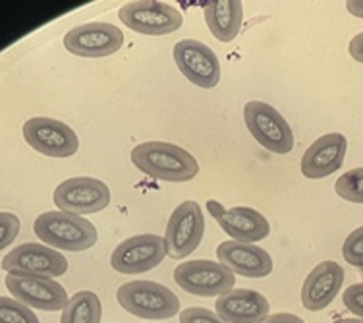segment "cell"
<instances>
[{
    "mask_svg": "<svg viewBox=\"0 0 363 323\" xmlns=\"http://www.w3.org/2000/svg\"><path fill=\"white\" fill-rule=\"evenodd\" d=\"M130 159L143 175L164 182H188L199 173L196 157L168 141H145L132 149Z\"/></svg>",
    "mask_w": 363,
    "mask_h": 323,
    "instance_id": "obj_1",
    "label": "cell"
},
{
    "mask_svg": "<svg viewBox=\"0 0 363 323\" xmlns=\"http://www.w3.org/2000/svg\"><path fill=\"white\" fill-rule=\"evenodd\" d=\"M33 231L45 244L66 252H84L95 246L97 229L82 215L66 211H47L35 219Z\"/></svg>",
    "mask_w": 363,
    "mask_h": 323,
    "instance_id": "obj_2",
    "label": "cell"
},
{
    "mask_svg": "<svg viewBox=\"0 0 363 323\" xmlns=\"http://www.w3.org/2000/svg\"><path fill=\"white\" fill-rule=\"evenodd\" d=\"M122 308L143 319H168L180 312L178 296L161 283L130 281L116 290Z\"/></svg>",
    "mask_w": 363,
    "mask_h": 323,
    "instance_id": "obj_3",
    "label": "cell"
},
{
    "mask_svg": "<svg viewBox=\"0 0 363 323\" xmlns=\"http://www.w3.org/2000/svg\"><path fill=\"white\" fill-rule=\"evenodd\" d=\"M245 126L261 148L277 155H286L294 148V133L282 114L263 101H250L244 106Z\"/></svg>",
    "mask_w": 363,
    "mask_h": 323,
    "instance_id": "obj_4",
    "label": "cell"
},
{
    "mask_svg": "<svg viewBox=\"0 0 363 323\" xmlns=\"http://www.w3.org/2000/svg\"><path fill=\"white\" fill-rule=\"evenodd\" d=\"M174 281L189 295L209 298L232 290L236 283V275L220 261L194 260L176 267Z\"/></svg>",
    "mask_w": 363,
    "mask_h": 323,
    "instance_id": "obj_5",
    "label": "cell"
},
{
    "mask_svg": "<svg viewBox=\"0 0 363 323\" xmlns=\"http://www.w3.org/2000/svg\"><path fill=\"white\" fill-rule=\"evenodd\" d=\"M118 18L132 31L151 37L168 35L176 29H180L184 23L178 8L167 2H155V0L126 2L118 10Z\"/></svg>",
    "mask_w": 363,
    "mask_h": 323,
    "instance_id": "obj_6",
    "label": "cell"
},
{
    "mask_svg": "<svg viewBox=\"0 0 363 323\" xmlns=\"http://www.w3.org/2000/svg\"><path fill=\"white\" fill-rule=\"evenodd\" d=\"M2 269L18 277H47L55 279L68 271V260L55 248L28 242L14 248L2 258Z\"/></svg>",
    "mask_w": 363,
    "mask_h": 323,
    "instance_id": "obj_7",
    "label": "cell"
},
{
    "mask_svg": "<svg viewBox=\"0 0 363 323\" xmlns=\"http://www.w3.org/2000/svg\"><path fill=\"white\" fill-rule=\"evenodd\" d=\"M52 202L60 211L74 215L99 213L111 204V190L103 180L91 176H74L56 186Z\"/></svg>",
    "mask_w": 363,
    "mask_h": 323,
    "instance_id": "obj_8",
    "label": "cell"
},
{
    "mask_svg": "<svg viewBox=\"0 0 363 323\" xmlns=\"http://www.w3.org/2000/svg\"><path fill=\"white\" fill-rule=\"evenodd\" d=\"M23 138L31 148L47 157L66 159L76 153L79 148L76 132L68 124L49 116H35L29 119L23 128Z\"/></svg>",
    "mask_w": 363,
    "mask_h": 323,
    "instance_id": "obj_9",
    "label": "cell"
},
{
    "mask_svg": "<svg viewBox=\"0 0 363 323\" xmlns=\"http://www.w3.org/2000/svg\"><path fill=\"white\" fill-rule=\"evenodd\" d=\"M167 256V242L159 234H138L120 242L111 256L114 271L124 275L145 273L159 265Z\"/></svg>",
    "mask_w": 363,
    "mask_h": 323,
    "instance_id": "obj_10",
    "label": "cell"
},
{
    "mask_svg": "<svg viewBox=\"0 0 363 323\" xmlns=\"http://www.w3.org/2000/svg\"><path fill=\"white\" fill-rule=\"evenodd\" d=\"M205 234V219L201 207L196 202H184L172 211L168 219L167 234V253L174 260H182L191 252H196L199 242Z\"/></svg>",
    "mask_w": 363,
    "mask_h": 323,
    "instance_id": "obj_11",
    "label": "cell"
},
{
    "mask_svg": "<svg viewBox=\"0 0 363 323\" xmlns=\"http://www.w3.org/2000/svg\"><path fill=\"white\" fill-rule=\"evenodd\" d=\"M124 45V33L106 21H89L70 29L64 35V47L72 55L84 58L111 57Z\"/></svg>",
    "mask_w": 363,
    "mask_h": 323,
    "instance_id": "obj_12",
    "label": "cell"
},
{
    "mask_svg": "<svg viewBox=\"0 0 363 323\" xmlns=\"http://www.w3.org/2000/svg\"><path fill=\"white\" fill-rule=\"evenodd\" d=\"M172 55L178 70L197 87L213 89L220 82V62L209 45L196 39H184L176 43Z\"/></svg>",
    "mask_w": 363,
    "mask_h": 323,
    "instance_id": "obj_13",
    "label": "cell"
},
{
    "mask_svg": "<svg viewBox=\"0 0 363 323\" xmlns=\"http://www.w3.org/2000/svg\"><path fill=\"white\" fill-rule=\"evenodd\" d=\"M4 285L16 300H20L29 308L43 310V312H58V310L66 308L70 302L66 288L55 279H47V277L6 275Z\"/></svg>",
    "mask_w": 363,
    "mask_h": 323,
    "instance_id": "obj_14",
    "label": "cell"
},
{
    "mask_svg": "<svg viewBox=\"0 0 363 323\" xmlns=\"http://www.w3.org/2000/svg\"><path fill=\"white\" fill-rule=\"evenodd\" d=\"M348 151V140L344 133H325L311 143L301 157V175L309 180H319L335 175L342 167Z\"/></svg>",
    "mask_w": 363,
    "mask_h": 323,
    "instance_id": "obj_15",
    "label": "cell"
},
{
    "mask_svg": "<svg viewBox=\"0 0 363 323\" xmlns=\"http://www.w3.org/2000/svg\"><path fill=\"white\" fill-rule=\"evenodd\" d=\"M344 283V269L336 261H321L311 269L301 287V304L309 312H321L333 304Z\"/></svg>",
    "mask_w": 363,
    "mask_h": 323,
    "instance_id": "obj_16",
    "label": "cell"
},
{
    "mask_svg": "<svg viewBox=\"0 0 363 323\" xmlns=\"http://www.w3.org/2000/svg\"><path fill=\"white\" fill-rule=\"evenodd\" d=\"M218 261L234 275L261 279L272 273L271 253L255 244H244L236 240H226L217 248Z\"/></svg>",
    "mask_w": 363,
    "mask_h": 323,
    "instance_id": "obj_17",
    "label": "cell"
},
{
    "mask_svg": "<svg viewBox=\"0 0 363 323\" xmlns=\"http://www.w3.org/2000/svg\"><path fill=\"white\" fill-rule=\"evenodd\" d=\"M215 310L228 323H259L269 316V300L257 290L232 288L217 298Z\"/></svg>",
    "mask_w": 363,
    "mask_h": 323,
    "instance_id": "obj_18",
    "label": "cell"
},
{
    "mask_svg": "<svg viewBox=\"0 0 363 323\" xmlns=\"http://www.w3.org/2000/svg\"><path fill=\"white\" fill-rule=\"evenodd\" d=\"M218 225L232 240L244 242V244H255L259 240L269 236L271 225L259 211L252 207H232L224 213V217L218 221Z\"/></svg>",
    "mask_w": 363,
    "mask_h": 323,
    "instance_id": "obj_19",
    "label": "cell"
},
{
    "mask_svg": "<svg viewBox=\"0 0 363 323\" xmlns=\"http://www.w3.org/2000/svg\"><path fill=\"white\" fill-rule=\"evenodd\" d=\"M244 6L238 0H213L205 6V23L220 43L234 41L242 28Z\"/></svg>",
    "mask_w": 363,
    "mask_h": 323,
    "instance_id": "obj_20",
    "label": "cell"
},
{
    "mask_svg": "<svg viewBox=\"0 0 363 323\" xmlns=\"http://www.w3.org/2000/svg\"><path fill=\"white\" fill-rule=\"evenodd\" d=\"M103 304L95 292L79 290L72 296L68 306L62 310L60 323H101Z\"/></svg>",
    "mask_w": 363,
    "mask_h": 323,
    "instance_id": "obj_21",
    "label": "cell"
},
{
    "mask_svg": "<svg viewBox=\"0 0 363 323\" xmlns=\"http://www.w3.org/2000/svg\"><path fill=\"white\" fill-rule=\"evenodd\" d=\"M338 196L350 202V204H363V167L352 169L342 175L335 184Z\"/></svg>",
    "mask_w": 363,
    "mask_h": 323,
    "instance_id": "obj_22",
    "label": "cell"
},
{
    "mask_svg": "<svg viewBox=\"0 0 363 323\" xmlns=\"http://www.w3.org/2000/svg\"><path fill=\"white\" fill-rule=\"evenodd\" d=\"M0 323H39V317L20 300L0 296Z\"/></svg>",
    "mask_w": 363,
    "mask_h": 323,
    "instance_id": "obj_23",
    "label": "cell"
},
{
    "mask_svg": "<svg viewBox=\"0 0 363 323\" xmlns=\"http://www.w3.org/2000/svg\"><path fill=\"white\" fill-rule=\"evenodd\" d=\"M342 256L350 265L363 267V226L350 232L348 239L344 240Z\"/></svg>",
    "mask_w": 363,
    "mask_h": 323,
    "instance_id": "obj_24",
    "label": "cell"
},
{
    "mask_svg": "<svg viewBox=\"0 0 363 323\" xmlns=\"http://www.w3.org/2000/svg\"><path fill=\"white\" fill-rule=\"evenodd\" d=\"M18 232H20V219L8 211H2L0 213V248L6 250L8 244H12V240L18 236Z\"/></svg>",
    "mask_w": 363,
    "mask_h": 323,
    "instance_id": "obj_25",
    "label": "cell"
},
{
    "mask_svg": "<svg viewBox=\"0 0 363 323\" xmlns=\"http://www.w3.org/2000/svg\"><path fill=\"white\" fill-rule=\"evenodd\" d=\"M180 323H228L207 308H188L180 314Z\"/></svg>",
    "mask_w": 363,
    "mask_h": 323,
    "instance_id": "obj_26",
    "label": "cell"
},
{
    "mask_svg": "<svg viewBox=\"0 0 363 323\" xmlns=\"http://www.w3.org/2000/svg\"><path fill=\"white\" fill-rule=\"evenodd\" d=\"M344 306L352 312V314H356L357 317H362L363 319V283H357V285H352L344 290Z\"/></svg>",
    "mask_w": 363,
    "mask_h": 323,
    "instance_id": "obj_27",
    "label": "cell"
},
{
    "mask_svg": "<svg viewBox=\"0 0 363 323\" xmlns=\"http://www.w3.org/2000/svg\"><path fill=\"white\" fill-rule=\"evenodd\" d=\"M350 55H352V58L354 60H357V62L363 64V31L362 33H357L352 41H350Z\"/></svg>",
    "mask_w": 363,
    "mask_h": 323,
    "instance_id": "obj_28",
    "label": "cell"
},
{
    "mask_svg": "<svg viewBox=\"0 0 363 323\" xmlns=\"http://www.w3.org/2000/svg\"><path fill=\"white\" fill-rule=\"evenodd\" d=\"M259 323H306L301 317L294 316V314H272L267 316L263 322Z\"/></svg>",
    "mask_w": 363,
    "mask_h": 323,
    "instance_id": "obj_29",
    "label": "cell"
},
{
    "mask_svg": "<svg viewBox=\"0 0 363 323\" xmlns=\"http://www.w3.org/2000/svg\"><path fill=\"white\" fill-rule=\"evenodd\" d=\"M207 209H209L211 215L217 219V221H220L224 217V213H226L224 205L220 202H217V199H207Z\"/></svg>",
    "mask_w": 363,
    "mask_h": 323,
    "instance_id": "obj_30",
    "label": "cell"
},
{
    "mask_svg": "<svg viewBox=\"0 0 363 323\" xmlns=\"http://www.w3.org/2000/svg\"><path fill=\"white\" fill-rule=\"evenodd\" d=\"M346 10L356 18H363V0H348L346 2Z\"/></svg>",
    "mask_w": 363,
    "mask_h": 323,
    "instance_id": "obj_31",
    "label": "cell"
},
{
    "mask_svg": "<svg viewBox=\"0 0 363 323\" xmlns=\"http://www.w3.org/2000/svg\"><path fill=\"white\" fill-rule=\"evenodd\" d=\"M335 323H363L362 317H346V319H336Z\"/></svg>",
    "mask_w": 363,
    "mask_h": 323,
    "instance_id": "obj_32",
    "label": "cell"
}]
</instances>
